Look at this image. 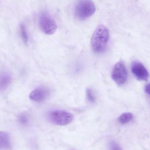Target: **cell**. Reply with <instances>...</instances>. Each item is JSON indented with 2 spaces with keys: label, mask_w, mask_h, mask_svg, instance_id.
I'll return each instance as SVG.
<instances>
[{
  "label": "cell",
  "mask_w": 150,
  "mask_h": 150,
  "mask_svg": "<svg viewBox=\"0 0 150 150\" xmlns=\"http://www.w3.org/2000/svg\"><path fill=\"white\" fill-rule=\"evenodd\" d=\"M109 37L108 28L103 25H99L93 32L91 40L93 52L98 53L104 52L107 45Z\"/></svg>",
  "instance_id": "obj_1"
},
{
  "label": "cell",
  "mask_w": 150,
  "mask_h": 150,
  "mask_svg": "<svg viewBox=\"0 0 150 150\" xmlns=\"http://www.w3.org/2000/svg\"><path fill=\"white\" fill-rule=\"evenodd\" d=\"M95 10L96 7L93 1H79L75 7V16L79 20H85L91 16L95 12Z\"/></svg>",
  "instance_id": "obj_2"
},
{
  "label": "cell",
  "mask_w": 150,
  "mask_h": 150,
  "mask_svg": "<svg viewBox=\"0 0 150 150\" xmlns=\"http://www.w3.org/2000/svg\"><path fill=\"white\" fill-rule=\"evenodd\" d=\"M49 121L59 126H65L71 123L74 119L72 114L63 111H54L48 114Z\"/></svg>",
  "instance_id": "obj_3"
},
{
  "label": "cell",
  "mask_w": 150,
  "mask_h": 150,
  "mask_svg": "<svg viewBox=\"0 0 150 150\" xmlns=\"http://www.w3.org/2000/svg\"><path fill=\"white\" fill-rule=\"evenodd\" d=\"M40 27L42 31L47 35H51L55 33L57 26L54 19L47 12H42L39 18Z\"/></svg>",
  "instance_id": "obj_4"
},
{
  "label": "cell",
  "mask_w": 150,
  "mask_h": 150,
  "mask_svg": "<svg viewBox=\"0 0 150 150\" xmlns=\"http://www.w3.org/2000/svg\"><path fill=\"white\" fill-rule=\"evenodd\" d=\"M112 77L113 80L119 85H122L126 82L127 78V72L122 62H119L115 65Z\"/></svg>",
  "instance_id": "obj_5"
},
{
  "label": "cell",
  "mask_w": 150,
  "mask_h": 150,
  "mask_svg": "<svg viewBox=\"0 0 150 150\" xmlns=\"http://www.w3.org/2000/svg\"><path fill=\"white\" fill-rule=\"evenodd\" d=\"M131 70L134 75L138 80L147 81L149 77V74L144 65L139 62H134L131 66Z\"/></svg>",
  "instance_id": "obj_6"
},
{
  "label": "cell",
  "mask_w": 150,
  "mask_h": 150,
  "mask_svg": "<svg viewBox=\"0 0 150 150\" xmlns=\"http://www.w3.org/2000/svg\"><path fill=\"white\" fill-rule=\"evenodd\" d=\"M50 94V90L48 88L40 86L36 88L31 92L30 98L31 100L35 102H41L46 100Z\"/></svg>",
  "instance_id": "obj_7"
},
{
  "label": "cell",
  "mask_w": 150,
  "mask_h": 150,
  "mask_svg": "<svg viewBox=\"0 0 150 150\" xmlns=\"http://www.w3.org/2000/svg\"><path fill=\"white\" fill-rule=\"evenodd\" d=\"M11 142L9 134L7 132H0V150H10Z\"/></svg>",
  "instance_id": "obj_8"
},
{
  "label": "cell",
  "mask_w": 150,
  "mask_h": 150,
  "mask_svg": "<svg viewBox=\"0 0 150 150\" xmlns=\"http://www.w3.org/2000/svg\"><path fill=\"white\" fill-rule=\"evenodd\" d=\"M12 81V77L5 71L0 72V91L6 90Z\"/></svg>",
  "instance_id": "obj_9"
},
{
  "label": "cell",
  "mask_w": 150,
  "mask_h": 150,
  "mask_svg": "<svg viewBox=\"0 0 150 150\" xmlns=\"http://www.w3.org/2000/svg\"><path fill=\"white\" fill-rule=\"evenodd\" d=\"M133 118V114L131 113H125L122 114L118 118L120 123L125 124L128 123L132 120Z\"/></svg>",
  "instance_id": "obj_10"
},
{
  "label": "cell",
  "mask_w": 150,
  "mask_h": 150,
  "mask_svg": "<svg viewBox=\"0 0 150 150\" xmlns=\"http://www.w3.org/2000/svg\"><path fill=\"white\" fill-rule=\"evenodd\" d=\"M20 33L24 43L27 44L29 41V36L26 27L24 25L21 24L20 26Z\"/></svg>",
  "instance_id": "obj_11"
},
{
  "label": "cell",
  "mask_w": 150,
  "mask_h": 150,
  "mask_svg": "<svg viewBox=\"0 0 150 150\" xmlns=\"http://www.w3.org/2000/svg\"><path fill=\"white\" fill-rule=\"evenodd\" d=\"M86 97L89 102L94 103L96 100V97L93 91L91 89H87L86 91Z\"/></svg>",
  "instance_id": "obj_12"
},
{
  "label": "cell",
  "mask_w": 150,
  "mask_h": 150,
  "mask_svg": "<svg viewBox=\"0 0 150 150\" xmlns=\"http://www.w3.org/2000/svg\"><path fill=\"white\" fill-rule=\"evenodd\" d=\"M111 150H122L119 144L114 141H112L110 144Z\"/></svg>",
  "instance_id": "obj_13"
},
{
  "label": "cell",
  "mask_w": 150,
  "mask_h": 150,
  "mask_svg": "<svg viewBox=\"0 0 150 150\" xmlns=\"http://www.w3.org/2000/svg\"><path fill=\"white\" fill-rule=\"evenodd\" d=\"M19 122L22 124H25L28 122V119L26 115L22 114L19 118Z\"/></svg>",
  "instance_id": "obj_14"
},
{
  "label": "cell",
  "mask_w": 150,
  "mask_h": 150,
  "mask_svg": "<svg viewBox=\"0 0 150 150\" xmlns=\"http://www.w3.org/2000/svg\"><path fill=\"white\" fill-rule=\"evenodd\" d=\"M145 91L146 93L150 95V83L148 84L145 86Z\"/></svg>",
  "instance_id": "obj_15"
}]
</instances>
